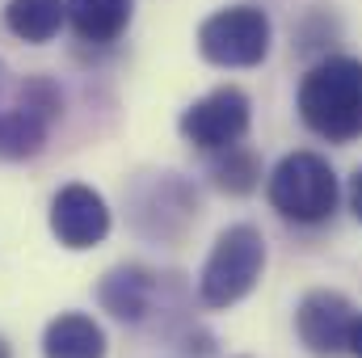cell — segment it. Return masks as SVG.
Masks as SVG:
<instances>
[{
	"mask_svg": "<svg viewBox=\"0 0 362 358\" xmlns=\"http://www.w3.org/2000/svg\"><path fill=\"white\" fill-rule=\"evenodd\" d=\"M131 13H135V0H68V21L76 38L93 47H110L114 38H122V30L131 25Z\"/></svg>",
	"mask_w": 362,
	"mask_h": 358,
	"instance_id": "12",
	"label": "cell"
},
{
	"mask_svg": "<svg viewBox=\"0 0 362 358\" xmlns=\"http://www.w3.org/2000/svg\"><path fill=\"white\" fill-rule=\"evenodd\" d=\"M350 358H362V312L354 316V329H350Z\"/></svg>",
	"mask_w": 362,
	"mask_h": 358,
	"instance_id": "16",
	"label": "cell"
},
{
	"mask_svg": "<svg viewBox=\"0 0 362 358\" xmlns=\"http://www.w3.org/2000/svg\"><path fill=\"white\" fill-rule=\"evenodd\" d=\"M266 274V236L253 224H232L215 236L202 274H198V299L206 308H232L245 295H253V287Z\"/></svg>",
	"mask_w": 362,
	"mask_h": 358,
	"instance_id": "3",
	"label": "cell"
},
{
	"mask_svg": "<svg viewBox=\"0 0 362 358\" xmlns=\"http://www.w3.org/2000/svg\"><path fill=\"white\" fill-rule=\"evenodd\" d=\"M249 122H253L249 93L236 85H223V89H211L206 97H198L194 105H185L177 118V131L198 152H223L249 135Z\"/></svg>",
	"mask_w": 362,
	"mask_h": 358,
	"instance_id": "6",
	"label": "cell"
},
{
	"mask_svg": "<svg viewBox=\"0 0 362 358\" xmlns=\"http://www.w3.org/2000/svg\"><path fill=\"white\" fill-rule=\"evenodd\" d=\"M346 198H350V211H354V219L362 224V169H354V178H350V190H346Z\"/></svg>",
	"mask_w": 362,
	"mask_h": 358,
	"instance_id": "15",
	"label": "cell"
},
{
	"mask_svg": "<svg viewBox=\"0 0 362 358\" xmlns=\"http://www.w3.org/2000/svg\"><path fill=\"white\" fill-rule=\"evenodd\" d=\"M274 25L253 4H232L198 25V55L215 68H257L270 55Z\"/></svg>",
	"mask_w": 362,
	"mask_h": 358,
	"instance_id": "4",
	"label": "cell"
},
{
	"mask_svg": "<svg viewBox=\"0 0 362 358\" xmlns=\"http://www.w3.org/2000/svg\"><path fill=\"white\" fill-rule=\"evenodd\" d=\"M211 181H215V190H223V194H232V198L253 194V190L262 185V161H257V152H249L245 144L215 152Z\"/></svg>",
	"mask_w": 362,
	"mask_h": 358,
	"instance_id": "14",
	"label": "cell"
},
{
	"mask_svg": "<svg viewBox=\"0 0 362 358\" xmlns=\"http://www.w3.org/2000/svg\"><path fill=\"white\" fill-rule=\"evenodd\" d=\"M299 118L325 144H354L362 139V59L354 55H325L299 81Z\"/></svg>",
	"mask_w": 362,
	"mask_h": 358,
	"instance_id": "1",
	"label": "cell"
},
{
	"mask_svg": "<svg viewBox=\"0 0 362 358\" xmlns=\"http://www.w3.org/2000/svg\"><path fill=\"white\" fill-rule=\"evenodd\" d=\"M354 304L341 291L316 287L295 308V333L312 358H341L350 354V329H354Z\"/></svg>",
	"mask_w": 362,
	"mask_h": 358,
	"instance_id": "7",
	"label": "cell"
},
{
	"mask_svg": "<svg viewBox=\"0 0 362 358\" xmlns=\"http://www.w3.org/2000/svg\"><path fill=\"white\" fill-rule=\"evenodd\" d=\"M68 21V0H8L4 4V25L21 42H51Z\"/></svg>",
	"mask_w": 362,
	"mask_h": 358,
	"instance_id": "13",
	"label": "cell"
},
{
	"mask_svg": "<svg viewBox=\"0 0 362 358\" xmlns=\"http://www.w3.org/2000/svg\"><path fill=\"white\" fill-rule=\"evenodd\" d=\"M0 358H13V346H8L4 337H0Z\"/></svg>",
	"mask_w": 362,
	"mask_h": 358,
	"instance_id": "17",
	"label": "cell"
},
{
	"mask_svg": "<svg viewBox=\"0 0 362 358\" xmlns=\"http://www.w3.org/2000/svg\"><path fill=\"white\" fill-rule=\"evenodd\" d=\"M194 219H198V194L177 173H160L135 190V228L144 236L177 241Z\"/></svg>",
	"mask_w": 362,
	"mask_h": 358,
	"instance_id": "9",
	"label": "cell"
},
{
	"mask_svg": "<svg viewBox=\"0 0 362 358\" xmlns=\"http://www.w3.org/2000/svg\"><path fill=\"white\" fill-rule=\"evenodd\" d=\"M152 299H156V274L144 266H114L97 282V304L122 325H139L152 312Z\"/></svg>",
	"mask_w": 362,
	"mask_h": 358,
	"instance_id": "10",
	"label": "cell"
},
{
	"mask_svg": "<svg viewBox=\"0 0 362 358\" xmlns=\"http://www.w3.org/2000/svg\"><path fill=\"white\" fill-rule=\"evenodd\" d=\"M266 198L286 224L316 228V224L333 219L341 185H337L333 165L320 152H286L266 181Z\"/></svg>",
	"mask_w": 362,
	"mask_h": 358,
	"instance_id": "2",
	"label": "cell"
},
{
	"mask_svg": "<svg viewBox=\"0 0 362 358\" xmlns=\"http://www.w3.org/2000/svg\"><path fill=\"white\" fill-rule=\"evenodd\" d=\"M105 329L89 312H59L42 329V358H105Z\"/></svg>",
	"mask_w": 362,
	"mask_h": 358,
	"instance_id": "11",
	"label": "cell"
},
{
	"mask_svg": "<svg viewBox=\"0 0 362 358\" xmlns=\"http://www.w3.org/2000/svg\"><path fill=\"white\" fill-rule=\"evenodd\" d=\"M47 224H51V236H55L64 249L85 253V249H97V245L110 236V224H114V219H110L105 198H101L93 185L72 181V185H59V190H55Z\"/></svg>",
	"mask_w": 362,
	"mask_h": 358,
	"instance_id": "8",
	"label": "cell"
},
{
	"mask_svg": "<svg viewBox=\"0 0 362 358\" xmlns=\"http://www.w3.org/2000/svg\"><path fill=\"white\" fill-rule=\"evenodd\" d=\"M64 110V97L51 81H25L8 105H0V161H34Z\"/></svg>",
	"mask_w": 362,
	"mask_h": 358,
	"instance_id": "5",
	"label": "cell"
}]
</instances>
